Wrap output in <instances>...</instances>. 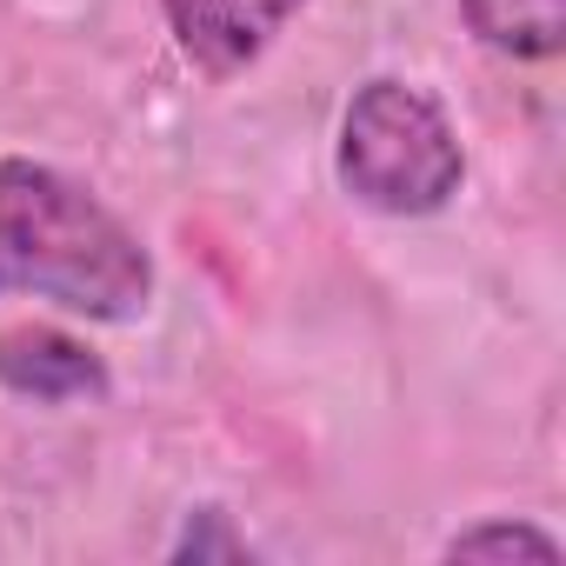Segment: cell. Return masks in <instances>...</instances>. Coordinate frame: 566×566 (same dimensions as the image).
<instances>
[{
	"label": "cell",
	"mask_w": 566,
	"mask_h": 566,
	"mask_svg": "<svg viewBox=\"0 0 566 566\" xmlns=\"http://www.w3.org/2000/svg\"><path fill=\"white\" fill-rule=\"evenodd\" d=\"M334 174L367 213L427 220V213L453 207V193L467 180V147L427 87H413L400 74H374L340 107Z\"/></svg>",
	"instance_id": "2"
},
{
	"label": "cell",
	"mask_w": 566,
	"mask_h": 566,
	"mask_svg": "<svg viewBox=\"0 0 566 566\" xmlns=\"http://www.w3.org/2000/svg\"><path fill=\"white\" fill-rule=\"evenodd\" d=\"M0 387H8L14 400H34V407H74V400H101L107 394V367L67 327L21 321V327L0 334Z\"/></svg>",
	"instance_id": "4"
},
{
	"label": "cell",
	"mask_w": 566,
	"mask_h": 566,
	"mask_svg": "<svg viewBox=\"0 0 566 566\" xmlns=\"http://www.w3.org/2000/svg\"><path fill=\"white\" fill-rule=\"evenodd\" d=\"M460 21L506 61H553L566 48V0H460Z\"/></svg>",
	"instance_id": "5"
},
{
	"label": "cell",
	"mask_w": 566,
	"mask_h": 566,
	"mask_svg": "<svg viewBox=\"0 0 566 566\" xmlns=\"http://www.w3.org/2000/svg\"><path fill=\"white\" fill-rule=\"evenodd\" d=\"M440 559H533V566H559V539L533 520H480V526H460Z\"/></svg>",
	"instance_id": "6"
},
{
	"label": "cell",
	"mask_w": 566,
	"mask_h": 566,
	"mask_svg": "<svg viewBox=\"0 0 566 566\" xmlns=\"http://www.w3.org/2000/svg\"><path fill=\"white\" fill-rule=\"evenodd\" d=\"M301 8H307V0H160L174 48H180L207 81L247 74L280 34L294 28Z\"/></svg>",
	"instance_id": "3"
},
{
	"label": "cell",
	"mask_w": 566,
	"mask_h": 566,
	"mask_svg": "<svg viewBox=\"0 0 566 566\" xmlns=\"http://www.w3.org/2000/svg\"><path fill=\"white\" fill-rule=\"evenodd\" d=\"M247 533H233V520L220 506L207 513H187V533L174 539V559H247Z\"/></svg>",
	"instance_id": "7"
},
{
	"label": "cell",
	"mask_w": 566,
	"mask_h": 566,
	"mask_svg": "<svg viewBox=\"0 0 566 566\" xmlns=\"http://www.w3.org/2000/svg\"><path fill=\"white\" fill-rule=\"evenodd\" d=\"M0 294L127 327L154 307V253L87 180L8 154L0 160Z\"/></svg>",
	"instance_id": "1"
}]
</instances>
